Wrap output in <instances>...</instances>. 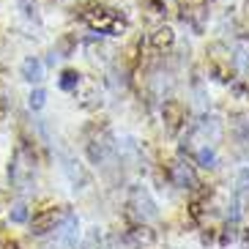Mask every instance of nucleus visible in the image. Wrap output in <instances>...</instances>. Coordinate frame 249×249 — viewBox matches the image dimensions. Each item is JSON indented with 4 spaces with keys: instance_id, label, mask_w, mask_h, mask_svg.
Masks as SVG:
<instances>
[{
    "instance_id": "obj_4",
    "label": "nucleus",
    "mask_w": 249,
    "mask_h": 249,
    "mask_svg": "<svg viewBox=\"0 0 249 249\" xmlns=\"http://www.w3.org/2000/svg\"><path fill=\"white\" fill-rule=\"evenodd\" d=\"M164 118H167V126L170 129H178L183 124V107L178 102H170L164 104Z\"/></svg>"
},
{
    "instance_id": "obj_5",
    "label": "nucleus",
    "mask_w": 249,
    "mask_h": 249,
    "mask_svg": "<svg viewBox=\"0 0 249 249\" xmlns=\"http://www.w3.org/2000/svg\"><path fill=\"white\" fill-rule=\"evenodd\" d=\"M203 6H205V0H178V8H181L183 17H192L197 11H203Z\"/></svg>"
},
{
    "instance_id": "obj_3",
    "label": "nucleus",
    "mask_w": 249,
    "mask_h": 249,
    "mask_svg": "<svg viewBox=\"0 0 249 249\" xmlns=\"http://www.w3.org/2000/svg\"><path fill=\"white\" fill-rule=\"evenodd\" d=\"M173 41H176V36H173V28H167V25H161V28H156L154 33H151V47H154L156 52L170 50Z\"/></svg>"
},
{
    "instance_id": "obj_1",
    "label": "nucleus",
    "mask_w": 249,
    "mask_h": 249,
    "mask_svg": "<svg viewBox=\"0 0 249 249\" xmlns=\"http://www.w3.org/2000/svg\"><path fill=\"white\" fill-rule=\"evenodd\" d=\"M80 19L88 25L90 30L104 33V36H121V33L129 30V19H126L118 8L107 6L102 0H88V3H82Z\"/></svg>"
},
{
    "instance_id": "obj_6",
    "label": "nucleus",
    "mask_w": 249,
    "mask_h": 249,
    "mask_svg": "<svg viewBox=\"0 0 249 249\" xmlns=\"http://www.w3.org/2000/svg\"><path fill=\"white\" fill-rule=\"evenodd\" d=\"M6 115V93H3V85H0V118Z\"/></svg>"
},
{
    "instance_id": "obj_2",
    "label": "nucleus",
    "mask_w": 249,
    "mask_h": 249,
    "mask_svg": "<svg viewBox=\"0 0 249 249\" xmlns=\"http://www.w3.org/2000/svg\"><path fill=\"white\" fill-rule=\"evenodd\" d=\"M60 216H63V208L60 205H52V203L38 205L36 211H33V216H30V230L36 235H44V233H50V230L58 227Z\"/></svg>"
}]
</instances>
